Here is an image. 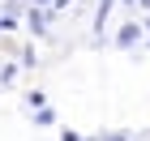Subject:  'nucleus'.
Masks as SVG:
<instances>
[{
    "mask_svg": "<svg viewBox=\"0 0 150 141\" xmlns=\"http://www.w3.org/2000/svg\"><path fill=\"white\" fill-rule=\"evenodd\" d=\"M26 17H30V30H35V34H43V30H47V17H52V13H43V9H30Z\"/></svg>",
    "mask_w": 150,
    "mask_h": 141,
    "instance_id": "obj_1",
    "label": "nucleus"
},
{
    "mask_svg": "<svg viewBox=\"0 0 150 141\" xmlns=\"http://www.w3.org/2000/svg\"><path fill=\"white\" fill-rule=\"evenodd\" d=\"M116 43H120V47H133V43H137V22H129L125 30L116 34Z\"/></svg>",
    "mask_w": 150,
    "mask_h": 141,
    "instance_id": "obj_2",
    "label": "nucleus"
},
{
    "mask_svg": "<svg viewBox=\"0 0 150 141\" xmlns=\"http://www.w3.org/2000/svg\"><path fill=\"white\" fill-rule=\"evenodd\" d=\"M13 77H17V64H0V86H9Z\"/></svg>",
    "mask_w": 150,
    "mask_h": 141,
    "instance_id": "obj_3",
    "label": "nucleus"
},
{
    "mask_svg": "<svg viewBox=\"0 0 150 141\" xmlns=\"http://www.w3.org/2000/svg\"><path fill=\"white\" fill-rule=\"evenodd\" d=\"M99 141H129V133H103Z\"/></svg>",
    "mask_w": 150,
    "mask_h": 141,
    "instance_id": "obj_4",
    "label": "nucleus"
},
{
    "mask_svg": "<svg viewBox=\"0 0 150 141\" xmlns=\"http://www.w3.org/2000/svg\"><path fill=\"white\" fill-rule=\"evenodd\" d=\"M60 141H81V137H77L73 128H64V133H60Z\"/></svg>",
    "mask_w": 150,
    "mask_h": 141,
    "instance_id": "obj_5",
    "label": "nucleus"
},
{
    "mask_svg": "<svg viewBox=\"0 0 150 141\" xmlns=\"http://www.w3.org/2000/svg\"><path fill=\"white\" fill-rule=\"evenodd\" d=\"M137 4H150V0H137Z\"/></svg>",
    "mask_w": 150,
    "mask_h": 141,
    "instance_id": "obj_6",
    "label": "nucleus"
}]
</instances>
